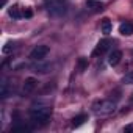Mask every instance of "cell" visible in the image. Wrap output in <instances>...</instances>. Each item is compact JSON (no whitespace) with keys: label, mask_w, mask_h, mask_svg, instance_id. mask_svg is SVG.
Instances as JSON below:
<instances>
[{"label":"cell","mask_w":133,"mask_h":133,"mask_svg":"<svg viewBox=\"0 0 133 133\" xmlns=\"http://www.w3.org/2000/svg\"><path fill=\"white\" fill-rule=\"evenodd\" d=\"M52 116V108L45 105H38L30 110V119L36 125H45Z\"/></svg>","instance_id":"obj_1"},{"label":"cell","mask_w":133,"mask_h":133,"mask_svg":"<svg viewBox=\"0 0 133 133\" xmlns=\"http://www.w3.org/2000/svg\"><path fill=\"white\" fill-rule=\"evenodd\" d=\"M116 102L111 100V99H103V100H97L94 105H92V113L99 117H105V116H110L116 111Z\"/></svg>","instance_id":"obj_2"},{"label":"cell","mask_w":133,"mask_h":133,"mask_svg":"<svg viewBox=\"0 0 133 133\" xmlns=\"http://www.w3.org/2000/svg\"><path fill=\"white\" fill-rule=\"evenodd\" d=\"M45 8H47V13L50 16L58 17V16H63L68 11V3L64 0H49L45 3Z\"/></svg>","instance_id":"obj_3"},{"label":"cell","mask_w":133,"mask_h":133,"mask_svg":"<svg viewBox=\"0 0 133 133\" xmlns=\"http://www.w3.org/2000/svg\"><path fill=\"white\" fill-rule=\"evenodd\" d=\"M8 14H10V17H13L14 21H17V19H22V17L30 19V17L33 16V11H31L30 8H21L19 5H13V6L8 10Z\"/></svg>","instance_id":"obj_4"},{"label":"cell","mask_w":133,"mask_h":133,"mask_svg":"<svg viewBox=\"0 0 133 133\" xmlns=\"http://www.w3.org/2000/svg\"><path fill=\"white\" fill-rule=\"evenodd\" d=\"M49 52H50V49H49L47 45H36V47L30 52L28 58H30L31 61H42V59L49 55Z\"/></svg>","instance_id":"obj_5"},{"label":"cell","mask_w":133,"mask_h":133,"mask_svg":"<svg viewBox=\"0 0 133 133\" xmlns=\"http://www.w3.org/2000/svg\"><path fill=\"white\" fill-rule=\"evenodd\" d=\"M36 86H38V80L35 77H28V78H25V82L22 85V92L24 94H31L36 89Z\"/></svg>","instance_id":"obj_6"},{"label":"cell","mask_w":133,"mask_h":133,"mask_svg":"<svg viewBox=\"0 0 133 133\" xmlns=\"http://www.w3.org/2000/svg\"><path fill=\"white\" fill-rule=\"evenodd\" d=\"M110 44H111V41H110V39H102V41H99V42H97V45H96V49L92 50V56L103 55V53L108 50Z\"/></svg>","instance_id":"obj_7"},{"label":"cell","mask_w":133,"mask_h":133,"mask_svg":"<svg viewBox=\"0 0 133 133\" xmlns=\"http://www.w3.org/2000/svg\"><path fill=\"white\" fill-rule=\"evenodd\" d=\"M122 59V52L121 50H113L108 56V64L110 66H117Z\"/></svg>","instance_id":"obj_8"},{"label":"cell","mask_w":133,"mask_h":133,"mask_svg":"<svg viewBox=\"0 0 133 133\" xmlns=\"http://www.w3.org/2000/svg\"><path fill=\"white\" fill-rule=\"evenodd\" d=\"M119 33L122 36H130L133 35V24L131 22H122L119 25Z\"/></svg>","instance_id":"obj_9"},{"label":"cell","mask_w":133,"mask_h":133,"mask_svg":"<svg viewBox=\"0 0 133 133\" xmlns=\"http://www.w3.org/2000/svg\"><path fill=\"white\" fill-rule=\"evenodd\" d=\"M86 121H88V116H86L85 113H82V114H78V116H75V117L72 119V127H74V128H77V127L83 125Z\"/></svg>","instance_id":"obj_10"},{"label":"cell","mask_w":133,"mask_h":133,"mask_svg":"<svg viewBox=\"0 0 133 133\" xmlns=\"http://www.w3.org/2000/svg\"><path fill=\"white\" fill-rule=\"evenodd\" d=\"M100 28H102V33H103V35H110L111 30H113V24H111V21H110V19H103Z\"/></svg>","instance_id":"obj_11"},{"label":"cell","mask_w":133,"mask_h":133,"mask_svg":"<svg viewBox=\"0 0 133 133\" xmlns=\"http://www.w3.org/2000/svg\"><path fill=\"white\" fill-rule=\"evenodd\" d=\"M122 83H124V85H133V71H130V72H127V74L124 75Z\"/></svg>","instance_id":"obj_12"},{"label":"cell","mask_w":133,"mask_h":133,"mask_svg":"<svg viewBox=\"0 0 133 133\" xmlns=\"http://www.w3.org/2000/svg\"><path fill=\"white\" fill-rule=\"evenodd\" d=\"M0 96H2V99H6L10 96V89H8V83L3 82L2 83V89H0Z\"/></svg>","instance_id":"obj_13"},{"label":"cell","mask_w":133,"mask_h":133,"mask_svg":"<svg viewBox=\"0 0 133 133\" xmlns=\"http://www.w3.org/2000/svg\"><path fill=\"white\" fill-rule=\"evenodd\" d=\"M11 131H30V127H27V125H17V127H13L11 128Z\"/></svg>","instance_id":"obj_14"},{"label":"cell","mask_w":133,"mask_h":133,"mask_svg":"<svg viewBox=\"0 0 133 133\" xmlns=\"http://www.w3.org/2000/svg\"><path fill=\"white\" fill-rule=\"evenodd\" d=\"M14 49H16V44H14V42H8V44L3 47V53H10V52L14 50Z\"/></svg>","instance_id":"obj_15"},{"label":"cell","mask_w":133,"mask_h":133,"mask_svg":"<svg viewBox=\"0 0 133 133\" xmlns=\"http://www.w3.org/2000/svg\"><path fill=\"white\" fill-rule=\"evenodd\" d=\"M88 5L89 6H92L94 10H102L103 6H102V3H97V2H94V0H88Z\"/></svg>","instance_id":"obj_16"},{"label":"cell","mask_w":133,"mask_h":133,"mask_svg":"<svg viewBox=\"0 0 133 133\" xmlns=\"http://www.w3.org/2000/svg\"><path fill=\"white\" fill-rule=\"evenodd\" d=\"M124 131H125V133H133V124L125 125V127H124Z\"/></svg>","instance_id":"obj_17"},{"label":"cell","mask_w":133,"mask_h":133,"mask_svg":"<svg viewBox=\"0 0 133 133\" xmlns=\"http://www.w3.org/2000/svg\"><path fill=\"white\" fill-rule=\"evenodd\" d=\"M78 64H80V68L83 69V68H85V66H86V61H85V59H80V63H78Z\"/></svg>","instance_id":"obj_18"},{"label":"cell","mask_w":133,"mask_h":133,"mask_svg":"<svg viewBox=\"0 0 133 133\" xmlns=\"http://www.w3.org/2000/svg\"><path fill=\"white\" fill-rule=\"evenodd\" d=\"M6 5V0H0V6H5Z\"/></svg>","instance_id":"obj_19"},{"label":"cell","mask_w":133,"mask_h":133,"mask_svg":"<svg viewBox=\"0 0 133 133\" xmlns=\"http://www.w3.org/2000/svg\"><path fill=\"white\" fill-rule=\"evenodd\" d=\"M131 55H133V50H131Z\"/></svg>","instance_id":"obj_20"}]
</instances>
